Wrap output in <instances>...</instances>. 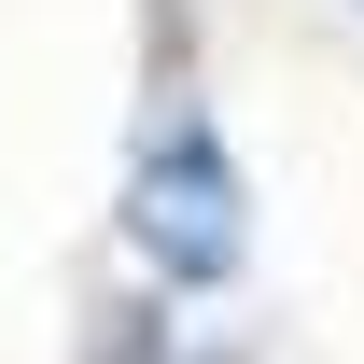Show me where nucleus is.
<instances>
[{"label":"nucleus","mask_w":364,"mask_h":364,"mask_svg":"<svg viewBox=\"0 0 364 364\" xmlns=\"http://www.w3.org/2000/svg\"><path fill=\"white\" fill-rule=\"evenodd\" d=\"M98 364H154V322H140V309H112V322H98Z\"/></svg>","instance_id":"obj_2"},{"label":"nucleus","mask_w":364,"mask_h":364,"mask_svg":"<svg viewBox=\"0 0 364 364\" xmlns=\"http://www.w3.org/2000/svg\"><path fill=\"white\" fill-rule=\"evenodd\" d=\"M140 252L168 280H225L238 267V168H225V140L182 112L168 140H154V168H140Z\"/></svg>","instance_id":"obj_1"}]
</instances>
